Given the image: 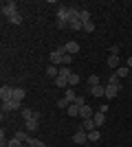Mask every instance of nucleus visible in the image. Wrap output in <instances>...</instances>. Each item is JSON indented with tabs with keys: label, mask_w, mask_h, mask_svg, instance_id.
<instances>
[{
	"label": "nucleus",
	"mask_w": 132,
	"mask_h": 147,
	"mask_svg": "<svg viewBox=\"0 0 132 147\" xmlns=\"http://www.w3.org/2000/svg\"><path fill=\"white\" fill-rule=\"evenodd\" d=\"M77 16H79V11H77L75 7H60L57 9V20H64V22H70Z\"/></svg>",
	"instance_id": "nucleus-1"
},
{
	"label": "nucleus",
	"mask_w": 132,
	"mask_h": 147,
	"mask_svg": "<svg viewBox=\"0 0 132 147\" xmlns=\"http://www.w3.org/2000/svg\"><path fill=\"white\" fill-rule=\"evenodd\" d=\"M13 13H18V5H16L13 0H9V2H2V16H5V18H11Z\"/></svg>",
	"instance_id": "nucleus-2"
},
{
	"label": "nucleus",
	"mask_w": 132,
	"mask_h": 147,
	"mask_svg": "<svg viewBox=\"0 0 132 147\" xmlns=\"http://www.w3.org/2000/svg\"><path fill=\"white\" fill-rule=\"evenodd\" d=\"M73 141H75L77 145H84V143L88 141V132H84V129H77L75 134H73Z\"/></svg>",
	"instance_id": "nucleus-3"
},
{
	"label": "nucleus",
	"mask_w": 132,
	"mask_h": 147,
	"mask_svg": "<svg viewBox=\"0 0 132 147\" xmlns=\"http://www.w3.org/2000/svg\"><path fill=\"white\" fill-rule=\"evenodd\" d=\"M11 97H13V88L11 86H2L0 88V99H2V101H11Z\"/></svg>",
	"instance_id": "nucleus-4"
},
{
	"label": "nucleus",
	"mask_w": 132,
	"mask_h": 147,
	"mask_svg": "<svg viewBox=\"0 0 132 147\" xmlns=\"http://www.w3.org/2000/svg\"><path fill=\"white\" fill-rule=\"evenodd\" d=\"M22 103H16V101H2V112H16L20 110Z\"/></svg>",
	"instance_id": "nucleus-5"
},
{
	"label": "nucleus",
	"mask_w": 132,
	"mask_h": 147,
	"mask_svg": "<svg viewBox=\"0 0 132 147\" xmlns=\"http://www.w3.org/2000/svg\"><path fill=\"white\" fill-rule=\"evenodd\" d=\"M26 97V92H24V88H13V97H11V101H16V103H22V99Z\"/></svg>",
	"instance_id": "nucleus-6"
},
{
	"label": "nucleus",
	"mask_w": 132,
	"mask_h": 147,
	"mask_svg": "<svg viewBox=\"0 0 132 147\" xmlns=\"http://www.w3.org/2000/svg\"><path fill=\"white\" fill-rule=\"evenodd\" d=\"M49 59H51V64H53V66H60V64L64 66V55H60L57 51H53V53H51Z\"/></svg>",
	"instance_id": "nucleus-7"
},
{
	"label": "nucleus",
	"mask_w": 132,
	"mask_h": 147,
	"mask_svg": "<svg viewBox=\"0 0 132 147\" xmlns=\"http://www.w3.org/2000/svg\"><path fill=\"white\" fill-rule=\"evenodd\" d=\"M68 29H73V31H84V22L79 20V16H77V18H73V20L68 22Z\"/></svg>",
	"instance_id": "nucleus-8"
},
{
	"label": "nucleus",
	"mask_w": 132,
	"mask_h": 147,
	"mask_svg": "<svg viewBox=\"0 0 132 147\" xmlns=\"http://www.w3.org/2000/svg\"><path fill=\"white\" fill-rule=\"evenodd\" d=\"M93 121H95L97 127H101V125L106 123V112H95V114H93Z\"/></svg>",
	"instance_id": "nucleus-9"
},
{
	"label": "nucleus",
	"mask_w": 132,
	"mask_h": 147,
	"mask_svg": "<svg viewBox=\"0 0 132 147\" xmlns=\"http://www.w3.org/2000/svg\"><path fill=\"white\" fill-rule=\"evenodd\" d=\"M90 94H93V97H106V86H93L90 88Z\"/></svg>",
	"instance_id": "nucleus-10"
},
{
	"label": "nucleus",
	"mask_w": 132,
	"mask_h": 147,
	"mask_svg": "<svg viewBox=\"0 0 132 147\" xmlns=\"http://www.w3.org/2000/svg\"><path fill=\"white\" fill-rule=\"evenodd\" d=\"M82 129L84 132H93V129H97V125H95L93 119H84L82 121Z\"/></svg>",
	"instance_id": "nucleus-11"
},
{
	"label": "nucleus",
	"mask_w": 132,
	"mask_h": 147,
	"mask_svg": "<svg viewBox=\"0 0 132 147\" xmlns=\"http://www.w3.org/2000/svg\"><path fill=\"white\" fill-rule=\"evenodd\" d=\"M119 90H121V88H117V86H110V84H106V97H108V99H114L117 94H119Z\"/></svg>",
	"instance_id": "nucleus-12"
},
{
	"label": "nucleus",
	"mask_w": 132,
	"mask_h": 147,
	"mask_svg": "<svg viewBox=\"0 0 132 147\" xmlns=\"http://www.w3.org/2000/svg\"><path fill=\"white\" fill-rule=\"evenodd\" d=\"M79 117L82 119H93V108H90V105H82V108H79Z\"/></svg>",
	"instance_id": "nucleus-13"
},
{
	"label": "nucleus",
	"mask_w": 132,
	"mask_h": 147,
	"mask_svg": "<svg viewBox=\"0 0 132 147\" xmlns=\"http://www.w3.org/2000/svg\"><path fill=\"white\" fill-rule=\"evenodd\" d=\"M66 53H68V55L79 53V44H77V42H66Z\"/></svg>",
	"instance_id": "nucleus-14"
},
{
	"label": "nucleus",
	"mask_w": 132,
	"mask_h": 147,
	"mask_svg": "<svg viewBox=\"0 0 132 147\" xmlns=\"http://www.w3.org/2000/svg\"><path fill=\"white\" fill-rule=\"evenodd\" d=\"M26 145H29V147H46V145H44L42 141H38V138H33V136H29V138H26Z\"/></svg>",
	"instance_id": "nucleus-15"
},
{
	"label": "nucleus",
	"mask_w": 132,
	"mask_h": 147,
	"mask_svg": "<svg viewBox=\"0 0 132 147\" xmlns=\"http://www.w3.org/2000/svg\"><path fill=\"white\" fill-rule=\"evenodd\" d=\"M66 114H68V117H79V105L70 103V105H68V110H66Z\"/></svg>",
	"instance_id": "nucleus-16"
},
{
	"label": "nucleus",
	"mask_w": 132,
	"mask_h": 147,
	"mask_svg": "<svg viewBox=\"0 0 132 147\" xmlns=\"http://www.w3.org/2000/svg\"><path fill=\"white\" fill-rule=\"evenodd\" d=\"M38 125H40L38 119H29V121H24V127L26 129H38Z\"/></svg>",
	"instance_id": "nucleus-17"
},
{
	"label": "nucleus",
	"mask_w": 132,
	"mask_h": 147,
	"mask_svg": "<svg viewBox=\"0 0 132 147\" xmlns=\"http://www.w3.org/2000/svg\"><path fill=\"white\" fill-rule=\"evenodd\" d=\"M68 105H70V101H68L66 97L57 99V108H60V110H68Z\"/></svg>",
	"instance_id": "nucleus-18"
},
{
	"label": "nucleus",
	"mask_w": 132,
	"mask_h": 147,
	"mask_svg": "<svg viewBox=\"0 0 132 147\" xmlns=\"http://www.w3.org/2000/svg\"><path fill=\"white\" fill-rule=\"evenodd\" d=\"M99 138H101L99 129H93V132H88V141H90V143H97Z\"/></svg>",
	"instance_id": "nucleus-19"
},
{
	"label": "nucleus",
	"mask_w": 132,
	"mask_h": 147,
	"mask_svg": "<svg viewBox=\"0 0 132 147\" xmlns=\"http://www.w3.org/2000/svg\"><path fill=\"white\" fill-rule=\"evenodd\" d=\"M79 20H82L84 24L90 22V13H88V9H79Z\"/></svg>",
	"instance_id": "nucleus-20"
},
{
	"label": "nucleus",
	"mask_w": 132,
	"mask_h": 147,
	"mask_svg": "<svg viewBox=\"0 0 132 147\" xmlns=\"http://www.w3.org/2000/svg\"><path fill=\"white\" fill-rule=\"evenodd\" d=\"M33 114H35V110H31V108H22V119H24V121L33 119Z\"/></svg>",
	"instance_id": "nucleus-21"
},
{
	"label": "nucleus",
	"mask_w": 132,
	"mask_h": 147,
	"mask_svg": "<svg viewBox=\"0 0 132 147\" xmlns=\"http://www.w3.org/2000/svg\"><path fill=\"white\" fill-rule=\"evenodd\" d=\"M108 84H110V86H117V88H121V79L117 77V75H110V77H108Z\"/></svg>",
	"instance_id": "nucleus-22"
},
{
	"label": "nucleus",
	"mask_w": 132,
	"mask_h": 147,
	"mask_svg": "<svg viewBox=\"0 0 132 147\" xmlns=\"http://www.w3.org/2000/svg\"><path fill=\"white\" fill-rule=\"evenodd\" d=\"M108 66H110V68H119V57L110 55V57H108Z\"/></svg>",
	"instance_id": "nucleus-23"
},
{
	"label": "nucleus",
	"mask_w": 132,
	"mask_h": 147,
	"mask_svg": "<svg viewBox=\"0 0 132 147\" xmlns=\"http://www.w3.org/2000/svg\"><path fill=\"white\" fill-rule=\"evenodd\" d=\"M46 75H49V77H60V70H57V66H53V64H51V66L46 68Z\"/></svg>",
	"instance_id": "nucleus-24"
},
{
	"label": "nucleus",
	"mask_w": 132,
	"mask_h": 147,
	"mask_svg": "<svg viewBox=\"0 0 132 147\" xmlns=\"http://www.w3.org/2000/svg\"><path fill=\"white\" fill-rule=\"evenodd\" d=\"M55 84H57V88H66L68 86V79L66 77H55Z\"/></svg>",
	"instance_id": "nucleus-25"
},
{
	"label": "nucleus",
	"mask_w": 132,
	"mask_h": 147,
	"mask_svg": "<svg viewBox=\"0 0 132 147\" xmlns=\"http://www.w3.org/2000/svg\"><path fill=\"white\" fill-rule=\"evenodd\" d=\"M88 86H90V88L99 86V75H90V77H88Z\"/></svg>",
	"instance_id": "nucleus-26"
},
{
	"label": "nucleus",
	"mask_w": 132,
	"mask_h": 147,
	"mask_svg": "<svg viewBox=\"0 0 132 147\" xmlns=\"http://www.w3.org/2000/svg\"><path fill=\"white\" fill-rule=\"evenodd\" d=\"M114 75H117L119 79H121V77H128V66H119V68H117V73H114Z\"/></svg>",
	"instance_id": "nucleus-27"
},
{
	"label": "nucleus",
	"mask_w": 132,
	"mask_h": 147,
	"mask_svg": "<svg viewBox=\"0 0 132 147\" xmlns=\"http://www.w3.org/2000/svg\"><path fill=\"white\" fill-rule=\"evenodd\" d=\"M9 22H11V24H22V16H20V13H13L11 18H9Z\"/></svg>",
	"instance_id": "nucleus-28"
},
{
	"label": "nucleus",
	"mask_w": 132,
	"mask_h": 147,
	"mask_svg": "<svg viewBox=\"0 0 132 147\" xmlns=\"http://www.w3.org/2000/svg\"><path fill=\"white\" fill-rule=\"evenodd\" d=\"M70 75H73V73H70L68 66H62V68H60V77H66V79H68Z\"/></svg>",
	"instance_id": "nucleus-29"
},
{
	"label": "nucleus",
	"mask_w": 132,
	"mask_h": 147,
	"mask_svg": "<svg viewBox=\"0 0 132 147\" xmlns=\"http://www.w3.org/2000/svg\"><path fill=\"white\" fill-rule=\"evenodd\" d=\"M77 84H79V75L73 73V75L68 77V86H77Z\"/></svg>",
	"instance_id": "nucleus-30"
},
{
	"label": "nucleus",
	"mask_w": 132,
	"mask_h": 147,
	"mask_svg": "<svg viewBox=\"0 0 132 147\" xmlns=\"http://www.w3.org/2000/svg\"><path fill=\"white\" fill-rule=\"evenodd\" d=\"M13 138H18V141H22V143H26V138H29V136L24 134V132H22V129H18V132H16V136H13Z\"/></svg>",
	"instance_id": "nucleus-31"
},
{
	"label": "nucleus",
	"mask_w": 132,
	"mask_h": 147,
	"mask_svg": "<svg viewBox=\"0 0 132 147\" xmlns=\"http://www.w3.org/2000/svg\"><path fill=\"white\" fill-rule=\"evenodd\" d=\"M93 31H95V24H93V20H90V22L84 24V33H93Z\"/></svg>",
	"instance_id": "nucleus-32"
},
{
	"label": "nucleus",
	"mask_w": 132,
	"mask_h": 147,
	"mask_svg": "<svg viewBox=\"0 0 132 147\" xmlns=\"http://www.w3.org/2000/svg\"><path fill=\"white\" fill-rule=\"evenodd\" d=\"M66 99H68L70 103H75V99H77V94H75V92H73V90H66Z\"/></svg>",
	"instance_id": "nucleus-33"
},
{
	"label": "nucleus",
	"mask_w": 132,
	"mask_h": 147,
	"mask_svg": "<svg viewBox=\"0 0 132 147\" xmlns=\"http://www.w3.org/2000/svg\"><path fill=\"white\" fill-rule=\"evenodd\" d=\"M110 55H119V44H112V46H110Z\"/></svg>",
	"instance_id": "nucleus-34"
},
{
	"label": "nucleus",
	"mask_w": 132,
	"mask_h": 147,
	"mask_svg": "<svg viewBox=\"0 0 132 147\" xmlns=\"http://www.w3.org/2000/svg\"><path fill=\"white\" fill-rule=\"evenodd\" d=\"M75 105H79V108H82V105H86V99H84V97H77V99H75Z\"/></svg>",
	"instance_id": "nucleus-35"
},
{
	"label": "nucleus",
	"mask_w": 132,
	"mask_h": 147,
	"mask_svg": "<svg viewBox=\"0 0 132 147\" xmlns=\"http://www.w3.org/2000/svg\"><path fill=\"white\" fill-rule=\"evenodd\" d=\"M57 29H68V22H64V20H57Z\"/></svg>",
	"instance_id": "nucleus-36"
},
{
	"label": "nucleus",
	"mask_w": 132,
	"mask_h": 147,
	"mask_svg": "<svg viewBox=\"0 0 132 147\" xmlns=\"http://www.w3.org/2000/svg\"><path fill=\"white\" fill-rule=\"evenodd\" d=\"M70 61H73V55H68V53H66V55H64V66H68Z\"/></svg>",
	"instance_id": "nucleus-37"
},
{
	"label": "nucleus",
	"mask_w": 132,
	"mask_h": 147,
	"mask_svg": "<svg viewBox=\"0 0 132 147\" xmlns=\"http://www.w3.org/2000/svg\"><path fill=\"white\" fill-rule=\"evenodd\" d=\"M128 66H130V68H132V57H130V59H128Z\"/></svg>",
	"instance_id": "nucleus-38"
},
{
	"label": "nucleus",
	"mask_w": 132,
	"mask_h": 147,
	"mask_svg": "<svg viewBox=\"0 0 132 147\" xmlns=\"http://www.w3.org/2000/svg\"><path fill=\"white\" fill-rule=\"evenodd\" d=\"M22 147H29V145H26V143H24V145H22Z\"/></svg>",
	"instance_id": "nucleus-39"
},
{
	"label": "nucleus",
	"mask_w": 132,
	"mask_h": 147,
	"mask_svg": "<svg viewBox=\"0 0 132 147\" xmlns=\"http://www.w3.org/2000/svg\"><path fill=\"white\" fill-rule=\"evenodd\" d=\"M130 84H132V75H130Z\"/></svg>",
	"instance_id": "nucleus-40"
},
{
	"label": "nucleus",
	"mask_w": 132,
	"mask_h": 147,
	"mask_svg": "<svg viewBox=\"0 0 132 147\" xmlns=\"http://www.w3.org/2000/svg\"><path fill=\"white\" fill-rule=\"evenodd\" d=\"M130 94H132V90H130Z\"/></svg>",
	"instance_id": "nucleus-41"
}]
</instances>
